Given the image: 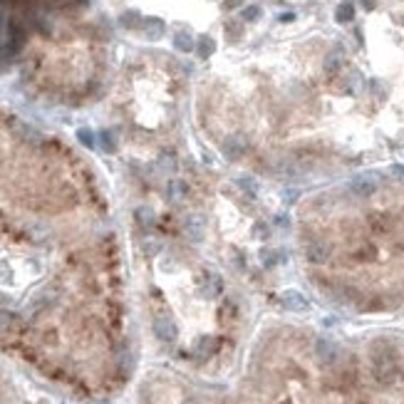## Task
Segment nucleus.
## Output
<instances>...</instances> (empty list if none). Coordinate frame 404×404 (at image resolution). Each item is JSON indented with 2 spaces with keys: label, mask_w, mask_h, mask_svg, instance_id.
<instances>
[{
  "label": "nucleus",
  "mask_w": 404,
  "mask_h": 404,
  "mask_svg": "<svg viewBox=\"0 0 404 404\" xmlns=\"http://www.w3.org/2000/svg\"><path fill=\"white\" fill-rule=\"evenodd\" d=\"M154 333H156V337H159V340H164V342L174 340V337H176V328H174L171 317H166V315H159V317L154 320Z\"/></svg>",
  "instance_id": "1"
},
{
  "label": "nucleus",
  "mask_w": 404,
  "mask_h": 404,
  "mask_svg": "<svg viewBox=\"0 0 404 404\" xmlns=\"http://www.w3.org/2000/svg\"><path fill=\"white\" fill-rule=\"evenodd\" d=\"M283 303H285L290 310H305V308H308V300H305L300 293H295V290H290V293L283 295Z\"/></svg>",
  "instance_id": "2"
},
{
  "label": "nucleus",
  "mask_w": 404,
  "mask_h": 404,
  "mask_svg": "<svg viewBox=\"0 0 404 404\" xmlns=\"http://www.w3.org/2000/svg\"><path fill=\"white\" fill-rule=\"evenodd\" d=\"M174 45H176V50H181V52H191V50H193V40H191L189 35L179 32V35L174 37Z\"/></svg>",
  "instance_id": "3"
},
{
  "label": "nucleus",
  "mask_w": 404,
  "mask_h": 404,
  "mask_svg": "<svg viewBox=\"0 0 404 404\" xmlns=\"http://www.w3.org/2000/svg\"><path fill=\"white\" fill-rule=\"evenodd\" d=\"M13 325H15V315H13V312H5V310H0V333L13 330Z\"/></svg>",
  "instance_id": "4"
},
{
  "label": "nucleus",
  "mask_w": 404,
  "mask_h": 404,
  "mask_svg": "<svg viewBox=\"0 0 404 404\" xmlns=\"http://www.w3.org/2000/svg\"><path fill=\"white\" fill-rule=\"evenodd\" d=\"M211 52H214V40L211 37H201L198 40V55L201 57H209Z\"/></svg>",
  "instance_id": "5"
},
{
  "label": "nucleus",
  "mask_w": 404,
  "mask_h": 404,
  "mask_svg": "<svg viewBox=\"0 0 404 404\" xmlns=\"http://www.w3.org/2000/svg\"><path fill=\"white\" fill-rule=\"evenodd\" d=\"M77 139L82 142L87 149H92V146H95V137L90 134V129H79V132H77Z\"/></svg>",
  "instance_id": "6"
},
{
  "label": "nucleus",
  "mask_w": 404,
  "mask_h": 404,
  "mask_svg": "<svg viewBox=\"0 0 404 404\" xmlns=\"http://www.w3.org/2000/svg\"><path fill=\"white\" fill-rule=\"evenodd\" d=\"M102 146H104L107 151H114V139H112L109 132H102Z\"/></svg>",
  "instance_id": "7"
},
{
  "label": "nucleus",
  "mask_w": 404,
  "mask_h": 404,
  "mask_svg": "<svg viewBox=\"0 0 404 404\" xmlns=\"http://www.w3.org/2000/svg\"><path fill=\"white\" fill-rule=\"evenodd\" d=\"M243 18H246V20H251V18H258V8H248V10L243 13Z\"/></svg>",
  "instance_id": "8"
}]
</instances>
